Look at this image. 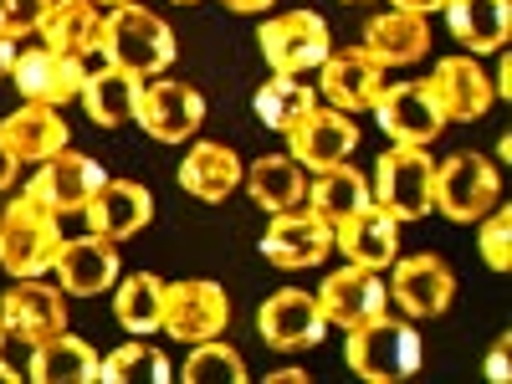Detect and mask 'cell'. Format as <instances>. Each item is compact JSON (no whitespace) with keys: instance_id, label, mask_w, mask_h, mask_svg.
<instances>
[{"instance_id":"obj_1","label":"cell","mask_w":512,"mask_h":384,"mask_svg":"<svg viewBox=\"0 0 512 384\" xmlns=\"http://www.w3.org/2000/svg\"><path fill=\"white\" fill-rule=\"evenodd\" d=\"M169 62H175V31L154 11L123 0L103 16V67L134 72V77H164Z\"/></svg>"},{"instance_id":"obj_2","label":"cell","mask_w":512,"mask_h":384,"mask_svg":"<svg viewBox=\"0 0 512 384\" xmlns=\"http://www.w3.org/2000/svg\"><path fill=\"white\" fill-rule=\"evenodd\" d=\"M344 359L359 379L369 384H400L420 374V333L410 328V318H374L349 328Z\"/></svg>"},{"instance_id":"obj_3","label":"cell","mask_w":512,"mask_h":384,"mask_svg":"<svg viewBox=\"0 0 512 384\" xmlns=\"http://www.w3.org/2000/svg\"><path fill=\"white\" fill-rule=\"evenodd\" d=\"M57 251H62L57 210H47L31 195L11 200L6 216H0V267L11 277H47L57 267Z\"/></svg>"},{"instance_id":"obj_4","label":"cell","mask_w":512,"mask_h":384,"mask_svg":"<svg viewBox=\"0 0 512 384\" xmlns=\"http://www.w3.org/2000/svg\"><path fill=\"white\" fill-rule=\"evenodd\" d=\"M374 205L395 221L431 216L436 210V159L415 144L384 149L374 164Z\"/></svg>"},{"instance_id":"obj_5","label":"cell","mask_w":512,"mask_h":384,"mask_svg":"<svg viewBox=\"0 0 512 384\" xmlns=\"http://www.w3.org/2000/svg\"><path fill=\"white\" fill-rule=\"evenodd\" d=\"M497 195H502V180H497V164L487 154L461 149V154L436 164V210L446 221H456V226L482 221L497 205Z\"/></svg>"},{"instance_id":"obj_6","label":"cell","mask_w":512,"mask_h":384,"mask_svg":"<svg viewBox=\"0 0 512 384\" xmlns=\"http://www.w3.org/2000/svg\"><path fill=\"white\" fill-rule=\"evenodd\" d=\"M256 41H262V57L277 77H303L313 67L328 62L333 52V36H328V21L313 16V11H287V16H272L262 31H256Z\"/></svg>"},{"instance_id":"obj_7","label":"cell","mask_w":512,"mask_h":384,"mask_svg":"<svg viewBox=\"0 0 512 384\" xmlns=\"http://www.w3.org/2000/svg\"><path fill=\"white\" fill-rule=\"evenodd\" d=\"M231 323V303L221 282H164V333L180 338V344H205V338H221V328Z\"/></svg>"},{"instance_id":"obj_8","label":"cell","mask_w":512,"mask_h":384,"mask_svg":"<svg viewBox=\"0 0 512 384\" xmlns=\"http://www.w3.org/2000/svg\"><path fill=\"white\" fill-rule=\"evenodd\" d=\"M369 113L395 144H415V149L441 139V128H446V113L431 93V82H384V93L374 98Z\"/></svg>"},{"instance_id":"obj_9","label":"cell","mask_w":512,"mask_h":384,"mask_svg":"<svg viewBox=\"0 0 512 384\" xmlns=\"http://www.w3.org/2000/svg\"><path fill=\"white\" fill-rule=\"evenodd\" d=\"M103 164L93 154H77V149H57L52 159H41L36 180L26 185L31 200H41L47 210L57 216H77V210H88V200L103 190Z\"/></svg>"},{"instance_id":"obj_10","label":"cell","mask_w":512,"mask_h":384,"mask_svg":"<svg viewBox=\"0 0 512 384\" xmlns=\"http://www.w3.org/2000/svg\"><path fill=\"white\" fill-rule=\"evenodd\" d=\"M333 251V226L328 221H318L313 210H277L272 216V226L262 231V256L272 267H282V272H308V267H318L323 256Z\"/></svg>"},{"instance_id":"obj_11","label":"cell","mask_w":512,"mask_h":384,"mask_svg":"<svg viewBox=\"0 0 512 384\" xmlns=\"http://www.w3.org/2000/svg\"><path fill=\"white\" fill-rule=\"evenodd\" d=\"M0 323H6L11 338H21L31 349V344H47V338L67 333V303L41 277H16V287L0 297Z\"/></svg>"},{"instance_id":"obj_12","label":"cell","mask_w":512,"mask_h":384,"mask_svg":"<svg viewBox=\"0 0 512 384\" xmlns=\"http://www.w3.org/2000/svg\"><path fill=\"white\" fill-rule=\"evenodd\" d=\"M134 123H144V134L159 139V144H185L205 123V98L190 88V82H175V77L149 82V88L139 93V118Z\"/></svg>"},{"instance_id":"obj_13","label":"cell","mask_w":512,"mask_h":384,"mask_svg":"<svg viewBox=\"0 0 512 384\" xmlns=\"http://www.w3.org/2000/svg\"><path fill=\"white\" fill-rule=\"evenodd\" d=\"M384 308H390V287H384L369 267H354V262L328 272V282L318 287V313L333 328L374 323V318H384Z\"/></svg>"},{"instance_id":"obj_14","label":"cell","mask_w":512,"mask_h":384,"mask_svg":"<svg viewBox=\"0 0 512 384\" xmlns=\"http://www.w3.org/2000/svg\"><path fill=\"white\" fill-rule=\"evenodd\" d=\"M395 277H390V297L405 308V318L415 323V318H441L446 308H451V292H456V277H451V267L441 262V256H431V251H415V256H395Z\"/></svg>"},{"instance_id":"obj_15","label":"cell","mask_w":512,"mask_h":384,"mask_svg":"<svg viewBox=\"0 0 512 384\" xmlns=\"http://www.w3.org/2000/svg\"><path fill=\"white\" fill-rule=\"evenodd\" d=\"M256 328H262V344L277 349V354H297V349H313L323 338V313H318V297L313 292H272L262 313H256Z\"/></svg>"},{"instance_id":"obj_16","label":"cell","mask_w":512,"mask_h":384,"mask_svg":"<svg viewBox=\"0 0 512 384\" xmlns=\"http://www.w3.org/2000/svg\"><path fill=\"white\" fill-rule=\"evenodd\" d=\"M354 149H359V123L338 108H313L297 128H287V154L308 169L344 164Z\"/></svg>"},{"instance_id":"obj_17","label":"cell","mask_w":512,"mask_h":384,"mask_svg":"<svg viewBox=\"0 0 512 384\" xmlns=\"http://www.w3.org/2000/svg\"><path fill=\"white\" fill-rule=\"evenodd\" d=\"M88 231L123 246L128 236H139L149 221H154V195L139 185V180H103V190L88 200Z\"/></svg>"},{"instance_id":"obj_18","label":"cell","mask_w":512,"mask_h":384,"mask_svg":"<svg viewBox=\"0 0 512 384\" xmlns=\"http://www.w3.org/2000/svg\"><path fill=\"white\" fill-rule=\"evenodd\" d=\"M11 82L21 88L26 103L62 108L67 98L82 93V82H88V67H77L72 57H62V52H52V47H31V52H16Z\"/></svg>"},{"instance_id":"obj_19","label":"cell","mask_w":512,"mask_h":384,"mask_svg":"<svg viewBox=\"0 0 512 384\" xmlns=\"http://www.w3.org/2000/svg\"><path fill=\"white\" fill-rule=\"evenodd\" d=\"M318 72H323V98H328V108H338V113H369L374 98L384 93V67H379L364 47L328 52V62H323Z\"/></svg>"},{"instance_id":"obj_20","label":"cell","mask_w":512,"mask_h":384,"mask_svg":"<svg viewBox=\"0 0 512 384\" xmlns=\"http://www.w3.org/2000/svg\"><path fill=\"white\" fill-rule=\"evenodd\" d=\"M333 246L344 251L354 267L379 272V267H390L395 256H400V221H395V216H384V210L369 200L364 210H354L349 221H338V226H333Z\"/></svg>"},{"instance_id":"obj_21","label":"cell","mask_w":512,"mask_h":384,"mask_svg":"<svg viewBox=\"0 0 512 384\" xmlns=\"http://www.w3.org/2000/svg\"><path fill=\"white\" fill-rule=\"evenodd\" d=\"M41 47L72 57L77 67L103 62V16L93 11V0H57L41 21Z\"/></svg>"},{"instance_id":"obj_22","label":"cell","mask_w":512,"mask_h":384,"mask_svg":"<svg viewBox=\"0 0 512 384\" xmlns=\"http://www.w3.org/2000/svg\"><path fill=\"white\" fill-rule=\"evenodd\" d=\"M431 93H436V103H441V113H446V123H472V118H482L487 108H492V77L472 62V57H446L431 77Z\"/></svg>"},{"instance_id":"obj_23","label":"cell","mask_w":512,"mask_h":384,"mask_svg":"<svg viewBox=\"0 0 512 384\" xmlns=\"http://www.w3.org/2000/svg\"><path fill=\"white\" fill-rule=\"evenodd\" d=\"M57 277H62V287L72 292V297H98L103 287H113L118 282V251H113V241H103V236H62V251H57V267H52Z\"/></svg>"},{"instance_id":"obj_24","label":"cell","mask_w":512,"mask_h":384,"mask_svg":"<svg viewBox=\"0 0 512 384\" xmlns=\"http://www.w3.org/2000/svg\"><path fill=\"white\" fill-rule=\"evenodd\" d=\"M364 52L379 67H410L431 52V26L415 11H384L364 26Z\"/></svg>"},{"instance_id":"obj_25","label":"cell","mask_w":512,"mask_h":384,"mask_svg":"<svg viewBox=\"0 0 512 384\" xmlns=\"http://www.w3.org/2000/svg\"><path fill=\"white\" fill-rule=\"evenodd\" d=\"M26 379L31 384H98V349L88 338L57 333L47 344H31Z\"/></svg>"},{"instance_id":"obj_26","label":"cell","mask_w":512,"mask_h":384,"mask_svg":"<svg viewBox=\"0 0 512 384\" xmlns=\"http://www.w3.org/2000/svg\"><path fill=\"white\" fill-rule=\"evenodd\" d=\"M241 159H236V149H226V144H195L185 159H180V190L185 195H195V200H205V205H221L236 185H241Z\"/></svg>"},{"instance_id":"obj_27","label":"cell","mask_w":512,"mask_h":384,"mask_svg":"<svg viewBox=\"0 0 512 384\" xmlns=\"http://www.w3.org/2000/svg\"><path fill=\"white\" fill-rule=\"evenodd\" d=\"M0 139H6V149L21 164H41V159H52L57 149H67V123L47 103H26V108H16L6 123H0Z\"/></svg>"},{"instance_id":"obj_28","label":"cell","mask_w":512,"mask_h":384,"mask_svg":"<svg viewBox=\"0 0 512 384\" xmlns=\"http://www.w3.org/2000/svg\"><path fill=\"white\" fill-rule=\"evenodd\" d=\"M139 93H144V77L118 72V67H98V72H88L77 98L98 128H118L128 118H139Z\"/></svg>"},{"instance_id":"obj_29","label":"cell","mask_w":512,"mask_h":384,"mask_svg":"<svg viewBox=\"0 0 512 384\" xmlns=\"http://www.w3.org/2000/svg\"><path fill=\"white\" fill-rule=\"evenodd\" d=\"M451 36L466 41V52H502L512 31V6L507 0H446Z\"/></svg>"},{"instance_id":"obj_30","label":"cell","mask_w":512,"mask_h":384,"mask_svg":"<svg viewBox=\"0 0 512 384\" xmlns=\"http://www.w3.org/2000/svg\"><path fill=\"white\" fill-rule=\"evenodd\" d=\"M246 190H251V200L262 205V210H292V205H303V195H308V180H303V164H297L292 154H262L251 169H246Z\"/></svg>"},{"instance_id":"obj_31","label":"cell","mask_w":512,"mask_h":384,"mask_svg":"<svg viewBox=\"0 0 512 384\" xmlns=\"http://www.w3.org/2000/svg\"><path fill=\"white\" fill-rule=\"evenodd\" d=\"M303 200H308V210L318 221L338 226V221H349L354 210L369 205V185H364V175L354 164H328V169H318V180L308 185Z\"/></svg>"},{"instance_id":"obj_32","label":"cell","mask_w":512,"mask_h":384,"mask_svg":"<svg viewBox=\"0 0 512 384\" xmlns=\"http://www.w3.org/2000/svg\"><path fill=\"white\" fill-rule=\"evenodd\" d=\"M313 108H318V98H313V88H308L303 77H277L272 72V82L256 88V118H262L267 128H277V134L297 128Z\"/></svg>"},{"instance_id":"obj_33","label":"cell","mask_w":512,"mask_h":384,"mask_svg":"<svg viewBox=\"0 0 512 384\" xmlns=\"http://www.w3.org/2000/svg\"><path fill=\"white\" fill-rule=\"evenodd\" d=\"M113 318L128 328V333H154L164 328V282L154 272H134L123 277L118 297H113Z\"/></svg>"},{"instance_id":"obj_34","label":"cell","mask_w":512,"mask_h":384,"mask_svg":"<svg viewBox=\"0 0 512 384\" xmlns=\"http://www.w3.org/2000/svg\"><path fill=\"white\" fill-rule=\"evenodd\" d=\"M134 379L169 384L175 379V364H169L159 349H149V344H123L108 359H98V384H134Z\"/></svg>"},{"instance_id":"obj_35","label":"cell","mask_w":512,"mask_h":384,"mask_svg":"<svg viewBox=\"0 0 512 384\" xmlns=\"http://www.w3.org/2000/svg\"><path fill=\"white\" fill-rule=\"evenodd\" d=\"M195 354L185 359L180 379L185 384H246V364L236 349H226L221 338H205V344H190Z\"/></svg>"},{"instance_id":"obj_36","label":"cell","mask_w":512,"mask_h":384,"mask_svg":"<svg viewBox=\"0 0 512 384\" xmlns=\"http://www.w3.org/2000/svg\"><path fill=\"white\" fill-rule=\"evenodd\" d=\"M482 256H487V267L492 272H507L512 267V210L492 205L487 216H482Z\"/></svg>"},{"instance_id":"obj_37","label":"cell","mask_w":512,"mask_h":384,"mask_svg":"<svg viewBox=\"0 0 512 384\" xmlns=\"http://www.w3.org/2000/svg\"><path fill=\"white\" fill-rule=\"evenodd\" d=\"M57 0H0V31L6 36H31L52 16Z\"/></svg>"},{"instance_id":"obj_38","label":"cell","mask_w":512,"mask_h":384,"mask_svg":"<svg viewBox=\"0 0 512 384\" xmlns=\"http://www.w3.org/2000/svg\"><path fill=\"white\" fill-rule=\"evenodd\" d=\"M487 379H492V384H507V379H512V338H507V333L497 338L492 354H487Z\"/></svg>"},{"instance_id":"obj_39","label":"cell","mask_w":512,"mask_h":384,"mask_svg":"<svg viewBox=\"0 0 512 384\" xmlns=\"http://www.w3.org/2000/svg\"><path fill=\"white\" fill-rule=\"evenodd\" d=\"M16 164H21V159L6 149V139H0V190H6V185L16 180Z\"/></svg>"},{"instance_id":"obj_40","label":"cell","mask_w":512,"mask_h":384,"mask_svg":"<svg viewBox=\"0 0 512 384\" xmlns=\"http://www.w3.org/2000/svg\"><path fill=\"white\" fill-rule=\"evenodd\" d=\"M11 67H16V36L0 31V77H11Z\"/></svg>"},{"instance_id":"obj_41","label":"cell","mask_w":512,"mask_h":384,"mask_svg":"<svg viewBox=\"0 0 512 384\" xmlns=\"http://www.w3.org/2000/svg\"><path fill=\"white\" fill-rule=\"evenodd\" d=\"M446 0H395V11H415V16H425V11H441Z\"/></svg>"},{"instance_id":"obj_42","label":"cell","mask_w":512,"mask_h":384,"mask_svg":"<svg viewBox=\"0 0 512 384\" xmlns=\"http://www.w3.org/2000/svg\"><path fill=\"white\" fill-rule=\"evenodd\" d=\"M497 98H512V62L502 57V67H497V88H492Z\"/></svg>"},{"instance_id":"obj_43","label":"cell","mask_w":512,"mask_h":384,"mask_svg":"<svg viewBox=\"0 0 512 384\" xmlns=\"http://www.w3.org/2000/svg\"><path fill=\"white\" fill-rule=\"evenodd\" d=\"M272 384H308V369H277Z\"/></svg>"},{"instance_id":"obj_44","label":"cell","mask_w":512,"mask_h":384,"mask_svg":"<svg viewBox=\"0 0 512 384\" xmlns=\"http://www.w3.org/2000/svg\"><path fill=\"white\" fill-rule=\"evenodd\" d=\"M226 6H231V11H267L272 0H226Z\"/></svg>"},{"instance_id":"obj_45","label":"cell","mask_w":512,"mask_h":384,"mask_svg":"<svg viewBox=\"0 0 512 384\" xmlns=\"http://www.w3.org/2000/svg\"><path fill=\"white\" fill-rule=\"evenodd\" d=\"M16 379H26V374H21V369H11V364H6V354H0V384H16Z\"/></svg>"},{"instance_id":"obj_46","label":"cell","mask_w":512,"mask_h":384,"mask_svg":"<svg viewBox=\"0 0 512 384\" xmlns=\"http://www.w3.org/2000/svg\"><path fill=\"white\" fill-rule=\"evenodd\" d=\"M6 338H11V333H6V323H0V354H6Z\"/></svg>"},{"instance_id":"obj_47","label":"cell","mask_w":512,"mask_h":384,"mask_svg":"<svg viewBox=\"0 0 512 384\" xmlns=\"http://www.w3.org/2000/svg\"><path fill=\"white\" fill-rule=\"evenodd\" d=\"M344 6H364V0H344Z\"/></svg>"},{"instance_id":"obj_48","label":"cell","mask_w":512,"mask_h":384,"mask_svg":"<svg viewBox=\"0 0 512 384\" xmlns=\"http://www.w3.org/2000/svg\"><path fill=\"white\" fill-rule=\"evenodd\" d=\"M93 6H98V0H93ZM108 6H123V0H108Z\"/></svg>"},{"instance_id":"obj_49","label":"cell","mask_w":512,"mask_h":384,"mask_svg":"<svg viewBox=\"0 0 512 384\" xmlns=\"http://www.w3.org/2000/svg\"><path fill=\"white\" fill-rule=\"evenodd\" d=\"M175 6H195V0H175Z\"/></svg>"}]
</instances>
